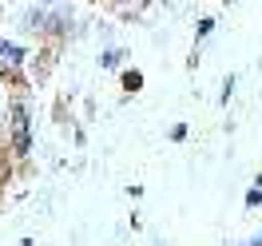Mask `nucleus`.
I'll list each match as a JSON object with an SVG mask.
<instances>
[{"mask_svg": "<svg viewBox=\"0 0 262 246\" xmlns=\"http://www.w3.org/2000/svg\"><path fill=\"white\" fill-rule=\"evenodd\" d=\"M258 246H262V242H258Z\"/></svg>", "mask_w": 262, "mask_h": 246, "instance_id": "obj_4", "label": "nucleus"}, {"mask_svg": "<svg viewBox=\"0 0 262 246\" xmlns=\"http://www.w3.org/2000/svg\"><path fill=\"white\" fill-rule=\"evenodd\" d=\"M12 143H16V155H28L32 139H28V107L16 103L12 107Z\"/></svg>", "mask_w": 262, "mask_h": 246, "instance_id": "obj_1", "label": "nucleus"}, {"mask_svg": "<svg viewBox=\"0 0 262 246\" xmlns=\"http://www.w3.org/2000/svg\"><path fill=\"white\" fill-rule=\"evenodd\" d=\"M12 60H20V48H12V44H0V76L12 68Z\"/></svg>", "mask_w": 262, "mask_h": 246, "instance_id": "obj_2", "label": "nucleus"}, {"mask_svg": "<svg viewBox=\"0 0 262 246\" xmlns=\"http://www.w3.org/2000/svg\"><path fill=\"white\" fill-rule=\"evenodd\" d=\"M123 83H127V92H135V87L143 83V76H139V72H127V80H123Z\"/></svg>", "mask_w": 262, "mask_h": 246, "instance_id": "obj_3", "label": "nucleus"}]
</instances>
